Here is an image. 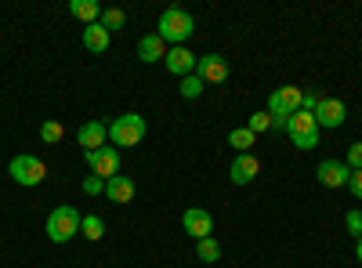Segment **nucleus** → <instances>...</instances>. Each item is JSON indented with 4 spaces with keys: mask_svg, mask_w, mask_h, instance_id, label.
Returning <instances> with one entry per match:
<instances>
[{
    "mask_svg": "<svg viewBox=\"0 0 362 268\" xmlns=\"http://www.w3.org/2000/svg\"><path fill=\"white\" fill-rule=\"evenodd\" d=\"M254 138H257V134H254L250 127H235V131H228V145L235 148V156H239V153H250Z\"/></svg>",
    "mask_w": 362,
    "mask_h": 268,
    "instance_id": "nucleus-19",
    "label": "nucleus"
},
{
    "mask_svg": "<svg viewBox=\"0 0 362 268\" xmlns=\"http://www.w3.org/2000/svg\"><path fill=\"white\" fill-rule=\"evenodd\" d=\"M315 124H319V131L326 127V131H337L344 120H348V109H344V102L341 98H319V105H315Z\"/></svg>",
    "mask_w": 362,
    "mask_h": 268,
    "instance_id": "nucleus-8",
    "label": "nucleus"
},
{
    "mask_svg": "<svg viewBox=\"0 0 362 268\" xmlns=\"http://www.w3.org/2000/svg\"><path fill=\"white\" fill-rule=\"evenodd\" d=\"M83 192H87V196H102V192H105V182H102L98 174H87V177H83Z\"/></svg>",
    "mask_w": 362,
    "mask_h": 268,
    "instance_id": "nucleus-26",
    "label": "nucleus"
},
{
    "mask_svg": "<svg viewBox=\"0 0 362 268\" xmlns=\"http://www.w3.org/2000/svg\"><path fill=\"white\" fill-rule=\"evenodd\" d=\"M163 66H167V73H174V76H192V69H196V54L189 51V47H170L167 51V58H163Z\"/></svg>",
    "mask_w": 362,
    "mask_h": 268,
    "instance_id": "nucleus-13",
    "label": "nucleus"
},
{
    "mask_svg": "<svg viewBox=\"0 0 362 268\" xmlns=\"http://www.w3.org/2000/svg\"><path fill=\"white\" fill-rule=\"evenodd\" d=\"M315 177H319V185H326V189H341V185H348L351 167L344 160H322L315 167Z\"/></svg>",
    "mask_w": 362,
    "mask_h": 268,
    "instance_id": "nucleus-9",
    "label": "nucleus"
},
{
    "mask_svg": "<svg viewBox=\"0 0 362 268\" xmlns=\"http://www.w3.org/2000/svg\"><path fill=\"white\" fill-rule=\"evenodd\" d=\"M145 138V120L138 112H124V116H116V120L109 124V141L112 145H124V148H131V145H138Z\"/></svg>",
    "mask_w": 362,
    "mask_h": 268,
    "instance_id": "nucleus-4",
    "label": "nucleus"
},
{
    "mask_svg": "<svg viewBox=\"0 0 362 268\" xmlns=\"http://www.w3.org/2000/svg\"><path fill=\"white\" fill-rule=\"evenodd\" d=\"M355 254H358V261H362V235H358V240H355Z\"/></svg>",
    "mask_w": 362,
    "mask_h": 268,
    "instance_id": "nucleus-30",
    "label": "nucleus"
},
{
    "mask_svg": "<svg viewBox=\"0 0 362 268\" xmlns=\"http://www.w3.org/2000/svg\"><path fill=\"white\" fill-rule=\"evenodd\" d=\"M83 47H87V51H95V54L109 51V29H105L102 22L83 25Z\"/></svg>",
    "mask_w": 362,
    "mask_h": 268,
    "instance_id": "nucleus-17",
    "label": "nucleus"
},
{
    "mask_svg": "<svg viewBox=\"0 0 362 268\" xmlns=\"http://www.w3.org/2000/svg\"><path fill=\"white\" fill-rule=\"evenodd\" d=\"M203 87H206V83H203L196 73H192V76H185V80H181V98H189V102H192V98H199V95H203Z\"/></svg>",
    "mask_w": 362,
    "mask_h": 268,
    "instance_id": "nucleus-22",
    "label": "nucleus"
},
{
    "mask_svg": "<svg viewBox=\"0 0 362 268\" xmlns=\"http://www.w3.org/2000/svg\"><path fill=\"white\" fill-rule=\"evenodd\" d=\"M80 235H87L90 243H95V240H102V235H105V221H102L98 214H87V218L80 221Z\"/></svg>",
    "mask_w": 362,
    "mask_h": 268,
    "instance_id": "nucleus-21",
    "label": "nucleus"
},
{
    "mask_svg": "<svg viewBox=\"0 0 362 268\" xmlns=\"http://www.w3.org/2000/svg\"><path fill=\"white\" fill-rule=\"evenodd\" d=\"M98 22H102V25L109 29V33H112V29H119V25H124V22H127V15H124V11H119V8H105Z\"/></svg>",
    "mask_w": 362,
    "mask_h": 268,
    "instance_id": "nucleus-23",
    "label": "nucleus"
},
{
    "mask_svg": "<svg viewBox=\"0 0 362 268\" xmlns=\"http://www.w3.org/2000/svg\"><path fill=\"white\" fill-rule=\"evenodd\" d=\"M261 174V160L254 153H239L228 167V177H232V185H250L254 177Z\"/></svg>",
    "mask_w": 362,
    "mask_h": 268,
    "instance_id": "nucleus-10",
    "label": "nucleus"
},
{
    "mask_svg": "<svg viewBox=\"0 0 362 268\" xmlns=\"http://www.w3.org/2000/svg\"><path fill=\"white\" fill-rule=\"evenodd\" d=\"M351 170H362V141H355V145H348V160H344Z\"/></svg>",
    "mask_w": 362,
    "mask_h": 268,
    "instance_id": "nucleus-28",
    "label": "nucleus"
},
{
    "mask_svg": "<svg viewBox=\"0 0 362 268\" xmlns=\"http://www.w3.org/2000/svg\"><path fill=\"white\" fill-rule=\"evenodd\" d=\"M134 192H138L134 182H131V177H124V174H116V177H109V182H105V196L112 203H131Z\"/></svg>",
    "mask_w": 362,
    "mask_h": 268,
    "instance_id": "nucleus-16",
    "label": "nucleus"
},
{
    "mask_svg": "<svg viewBox=\"0 0 362 268\" xmlns=\"http://www.w3.org/2000/svg\"><path fill=\"white\" fill-rule=\"evenodd\" d=\"M62 134H66V131H62V124H58V120H44V124H40V138H44L47 145L62 141Z\"/></svg>",
    "mask_w": 362,
    "mask_h": 268,
    "instance_id": "nucleus-24",
    "label": "nucleus"
},
{
    "mask_svg": "<svg viewBox=\"0 0 362 268\" xmlns=\"http://www.w3.org/2000/svg\"><path fill=\"white\" fill-rule=\"evenodd\" d=\"M344 225H348V232L358 240V235H362V211H348V214H344Z\"/></svg>",
    "mask_w": 362,
    "mask_h": 268,
    "instance_id": "nucleus-27",
    "label": "nucleus"
},
{
    "mask_svg": "<svg viewBox=\"0 0 362 268\" xmlns=\"http://www.w3.org/2000/svg\"><path fill=\"white\" fill-rule=\"evenodd\" d=\"M105 138H109V127L98 124V120H87V124L76 131V141L83 145V153H95V148H102Z\"/></svg>",
    "mask_w": 362,
    "mask_h": 268,
    "instance_id": "nucleus-14",
    "label": "nucleus"
},
{
    "mask_svg": "<svg viewBox=\"0 0 362 268\" xmlns=\"http://www.w3.org/2000/svg\"><path fill=\"white\" fill-rule=\"evenodd\" d=\"M181 221H185V232L192 240H206V235L214 232V218H210V211H203V206H189Z\"/></svg>",
    "mask_w": 362,
    "mask_h": 268,
    "instance_id": "nucleus-12",
    "label": "nucleus"
},
{
    "mask_svg": "<svg viewBox=\"0 0 362 268\" xmlns=\"http://www.w3.org/2000/svg\"><path fill=\"white\" fill-rule=\"evenodd\" d=\"M196 257L206 261V264H214V261L221 257V247H218L214 235H206V240H196Z\"/></svg>",
    "mask_w": 362,
    "mask_h": 268,
    "instance_id": "nucleus-20",
    "label": "nucleus"
},
{
    "mask_svg": "<svg viewBox=\"0 0 362 268\" xmlns=\"http://www.w3.org/2000/svg\"><path fill=\"white\" fill-rule=\"evenodd\" d=\"M69 11L83 22V25H90V22H98L102 18V4H98V0H69Z\"/></svg>",
    "mask_w": 362,
    "mask_h": 268,
    "instance_id": "nucleus-18",
    "label": "nucleus"
},
{
    "mask_svg": "<svg viewBox=\"0 0 362 268\" xmlns=\"http://www.w3.org/2000/svg\"><path fill=\"white\" fill-rule=\"evenodd\" d=\"M348 189H351V196H355V199H362V170H351Z\"/></svg>",
    "mask_w": 362,
    "mask_h": 268,
    "instance_id": "nucleus-29",
    "label": "nucleus"
},
{
    "mask_svg": "<svg viewBox=\"0 0 362 268\" xmlns=\"http://www.w3.org/2000/svg\"><path fill=\"white\" fill-rule=\"evenodd\" d=\"M156 33L163 44H174V47H185V40L196 33V22L189 11H181V8H167L160 15V25H156Z\"/></svg>",
    "mask_w": 362,
    "mask_h": 268,
    "instance_id": "nucleus-1",
    "label": "nucleus"
},
{
    "mask_svg": "<svg viewBox=\"0 0 362 268\" xmlns=\"http://www.w3.org/2000/svg\"><path fill=\"white\" fill-rule=\"evenodd\" d=\"M247 127H250L254 134H261V131H268V127H272V112H268V109H264V112H254Z\"/></svg>",
    "mask_w": 362,
    "mask_h": 268,
    "instance_id": "nucleus-25",
    "label": "nucleus"
},
{
    "mask_svg": "<svg viewBox=\"0 0 362 268\" xmlns=\"http://www.w3.org/2000/svg\"><path fill=\"white\" fill-rule=\"evenodd\" d=\"M196 76L203 83H221V80H228V62L221 54H203V58H196Z\"/></svg>",
    "mask_w": 362,
    "mask_h": 268,
    "instance_id": "nucleus-11",
    "label": "nucleus"
},
{
    "mask_svg": "<svg viewBox=\"0 0 362 268\" xmlns=\"http://www.w3.org/2000/svg\"><path fill=\"white\" fill-rule=\"evenodd\" d=\"M138 58H141V62H148V66L163 62V58H167V44L160 40V33H148V37L138 40Z\"/></svg>",
    "mask_w": 362,
    "mask_h": 268,
    "instance_id": "nucleus-15",
    "label": "nucleus"
},
{
    "mask_svg": "<svg viewBox=\"0 0 362 268\" xmlns=\"http://www.w3.org/2000/svg\"><path fill=\"white\" fill-rule=\"evenodd\" d=\"M80 211L76 206H54L47 218V240L51 243H69L73 235H80Z\"/></svg>",
    "mask_w": 362,
    "mask_h": 268,
    "instance_id": "nucleus-2",
    "label": "nucleus"
},
{
    "mask_svg": "<svg viewBox=\"0 0 362 268\" xmlns=\"http://www.w3.org/2000/svg\"><path fill=\"white\" fill-rule=\"evenodd\" d=\"M8 174L15 177V185H22V189H33V185H40V182H44L47 167H44V160H40V156H29V153H22V156H15V160H11Z\"/></svg>",
    "mask_w": 362,
    "mask_h": 268,
    "instance_id": "nucleus-5",
    "label": "nucleus"
},
{
    "mask_svg": "<svg viewBox=\"0 0 362 268\" xmlns=\"http://www.w3.org/2000/svg\"><path fill=\"white\" fill-rule=\"evenodd\" d=\"M286 134H290V141H293L297 148H305V153H308V148L319 145V134H322V131H319V124H315V116L300 109V112H293L290 120H286Z\"/></svg>",
    "mask_w": 362,
    "mask_h": 268,
    "instance_id": "nucleus-3",
    "label": "nucleus"
},
{
    "mask_svg": "<svg viewBox=\"0 0 362 268\" xmlns=\"http://www.w3.org/2000/svg\"><path fill=\"white\" fill-rule=\"evenodd\" d=\"M83 160H87L90 174H98L102 182H109V177L119 174V148L116 145H102V148H95V153H83Z\"/></svg>",
    "mask_w": 362,
    "mask_h": 268,
    "instance_id": "nucleus-7",
    "label": "nucleus"
},
{
    "mask_svg": "<svg viewBox=\"0 0 362 268\" xmlns=\"http://www.w3.org/2000/svg\"><path fill=\"white\" fill-rule=\"evenodd\" d=\"M300 98H305V91L300 87H276V91L268 95V112L279 116V120H290L293 112H300Z\"/></svg>",
    "mask_w": 362,
    "mask_h": 268,
    "instance_id": "nucleus-6",
    "label": "nucleus"
}]
</instances>
